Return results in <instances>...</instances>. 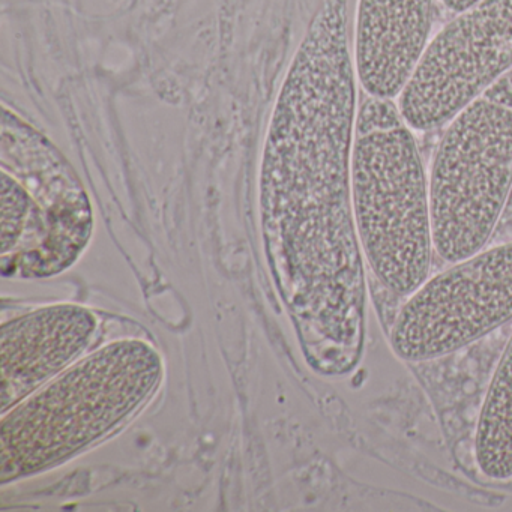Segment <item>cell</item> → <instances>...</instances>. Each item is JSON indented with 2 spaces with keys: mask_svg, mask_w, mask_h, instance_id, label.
Returning a JSON list of instances; mask_svg holds the SVG:
<instances>
[{
  "mask_svg": "<svg viewBox=\"0 0 512 512\" xmlns=\"http://www.w3.org/2000/svg\"><path fill=\"white\" fill-rule=\"evenodd\" d=\"M355 64L347 0H323L296 56L262 179L263 232L305 359H361L364 254L352 203Z\"/></svg>",
  "mask_w": 512,
  "mask_h": 512,
  "instance_id": "1",
  "label": "cell"
},
{
  "mask_svg": "<svg viewBox=\"0 0 512 512\" xmlns=\"http://www.w3.org/2000/svg\"><path fill=\"white\" fill-rule=\"evenodd\" d=\"M163 371L155 347L133 338L74 362L2 415V484L53 469L118 433L154 397Z\"/></svg>",
  "mask_w": 512,
  "mask_h": 512,
  "instance_id": "2",
  "label": "cell"
},
{
  "mask_svg": "<svg viewBox=\"0 0 512 512\" xmlns=\"http://www.w3.org/2000/svg\"><path fill=\"white\" fill-rule=\"evenodd\" d=\"M352 203L368 268L383 287L412 295L433 257L430 190L413 130L395 100L365 94L356 113Z\"/></svg>",
  "mask_w": 512,
  "mask_h": 512,
  "instance_id": "3",
  "label": "cell"
},
{
  "mask_svg": "<svg viewBox=\"0 0 512 512\" xmlns=\"http://www.w3.org/2000/svg\"><path fill=\"white\" fill-rule=\"evenodd\" d=\"M428 190L434 253L452 265L484 250L512 190V70L446 125Z\"/></svg>",
  "mask_w": 512,
  "mask_h": 512,
  "instance_id": "4",
  "label": "cell"
},
{
  "mask_svg": "<svg viewBox=\"0 0 512 512\" xmlns=\"http://www.w3.org/2000/svg\"><path fill=\"white\" fill-rule=\"evenodd\" d=\"M512 319V241L478 251L407 296L391 329L406 362L451 355Z\"/></svg>",
  "mask_w": 512,
  "mask_h": 512,
  "instance_id": "5",
  "label": "cell"
},
{
  "mask_svg": "<svg viewBox=\"0 0 512 512\" xmlns=\"http://www.w3.org/2000/svg\"><path fill=\"white\" fill-rule=\"evenodd\" d=\"M511 70L512 0H478L428 43L398 109L413 131L446 127Z\"/></svg>",
  "mask_w": 512,
  "mask_h": 512,
  "instance_id": "6",
  "label": "cell"
},
{
  "mask_svg": "<svg viewBox=\"0 0 512 512\" xmlns=\"http://www.w3.org/2000/svg\"><path fill=\"white\" fill-rule=\"evenodd\" d=\"M11 118L13 124L4 118L2 155L26 188L28 206L16 247L2 256L4 275L50 277L73 265L88 244L91 205L59 152L17 116Z\"/></svg>",
  "mask_w": 512,
  "mask_h": 512,
  "instance_id": "7",
  "label": "cell"
},
{
  "mask_svg": "<svg viewBox=\"0 0 512 512\" xmlns=\"http://www.w3.org/2000/svg\"><path fill=\"white\" fill-rule=\"evenodd\" d=\"M97 316L77 304H53L2 326V415L67 370L91 346Z\"/></svg>",
  "mask_w": 512,
  "mask_h": 512,
  "instance_id": "8",
  "label": "cell"
},
{
  "mask_svg": "<svg viewBox=\"0 0 512 512\" xmlns=\"http://www.w3.org/2000/svg\"><path fill=\"white\" fill-rule=\"evenodd\" d=\"M434 0H358L353 64L370 97L397 100L427 49Z\"/></svg>",
  "mask_w": 512,
  "mask_h": 512,
  "instance_id": "9",
  "label": "cell"
},
{
  "mask_svg": "<svg viewBox=\"0 0 512 512\" xmlns=\"http://www.w3.org/2000/svg\"><path fill=\"white\" fill-rule=\"evenodd\" d=\"M473 457L482 478L512 482V335L488 383L476 422Z\"/></svg>",
  "mask_w": 512,
  "mask_h": 512,
  "instance_id": "10",
  "label": "cell"
},
{
  "mask_svg": "<svg viewBox=\"0 0 512 512\" xmlns=\"http://www.w3.org/2000/svg\"><path fill=\"white\" fill-rule=\"evenodd\" d=\"M442 2L449 11L458 14L475 5L478 0H442Z\"/></svg>",
  "mask_w": 512,
  "mask_h": 512,
  "instance_id": "11",
  "label": "cell"
}]
</instances>
